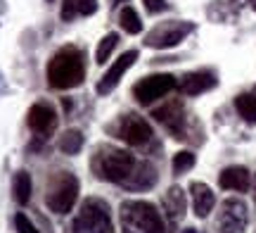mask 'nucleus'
Segmentation results:
<instances>
[{"label":"nucleus","mask_w":256,"mask_h":233,"mask_svg":"<svg viewBox=\"0 0 256 233\" xmlns=\"http://www.w3.org/2000/svg\"><path fill=\"white\" fill-rule=\"evenodd\" d=\"M14 228H17V233H40L36 226L28 221V216L24 214V212L14 214Z\"/></svg>","instance_id":"obj_25"},{"label":"nucleus","mask_w":256,"mask_h":233,"mask_svg":"<svg viewBox=\"0 0 256 233\" xmlns=\"http://www.w3.org/2000/svg\"><path fill=\"white\" fill-rule=\"evenodd\" d=\"M121 224L126 233H168L162 212L147 200H126L121 205Z\"/></svg>","instance_id":"obj_3"},{"label":"nucleus","mask_w":256,"mask_h":233,"mask_svg":"<svg viewBox=\"0 0 256 233\" xmlns=\"http://www.w3.org/2000/svg\"><path fill=\"white\" fill-rule=\"evenodd\" d=\"M176 86H178L176 76L152 74V76L140 79V81L133 86V98H136L140 105H150V103H154L156 98H162V95H166L168 91H174Z\"/></svg>","instance_id":"obj_8"},{"label":"nucleus","mask_w":256,"mask_h":233,"mask_svg":"<svg viewBox=\"0 0 256 233\" xmlns=\"http://www.w3.org/2000/svg\"><path fill=\"white\" fill-rule=\"evenodd\" d=\"M136 60H138V50H128V53H124V55L116 60V62H112L110 69L104 72V76L98 81V93H100V95L112 93V91L119 86L121 76H124L130 67L136 65Z\"/></svg>","instance_id":"obj_11"},{"label":"nucleus","mask_w":256,"mask_h":233,"mask_svg":"<svg viewBox=\"0 0 256 233\" xmlns=\"http://www.w3.org/2000/svg\"><path fill=\"white\" fill-rule=\"evenodd\" d=\"M142 3H145L147 12H152V15H156V12H162V10L166 8L164 0H142Z\"/></svg>","instance_id":"obj_26"},{"label":"nucleus","mask_w":256,"mask_h":233,"mask_svg":"<svg viewBox=\"0 0 256 233\" xmlns=\"http://www.w3.org/2000/svg\"><path fill=\"white\" fill-rule=\"evenodd\" d=\"M216 84H218V81H216V74H214V72H209V69H200V72L185 74L178 86H180V91H183L185 95H200V93L211 91Z\"/></svg>","instance_id":"obj_15"},{"label":"nucleus","mask_w":256,"mask_h":233,"mask_svg":"<svg viewBox=\"0 0 256 233\" xmlns=\"http://www.w3.org/2000/svg\"><path fill=\"white\" fill-rule=\"evenodd\" d=\"M185 233H197V231H194V228H188V231H185Z\"/></svg>","instance_id":"obj_31"},{"label":"nucleus","mask_w":256,"mask_h":233,"mask_svg":"<svg viewBox=\"0 0 256 233\" xmlns=\"http://www.w3.org/2000/svg\"><path fill=\"white\" fill-rule=\"evenodd\" d=\"M78 178L69 171H57L55 176H50L46 190V205L55 214H69L78 200Z\"/></svg>","instance_id":"obj_4"},{"label":"nucleus","mask_w":256,"mask_h":233,"mask_svg":"<svg viewBox=\"0 0 256 233\" xmlns=\"http://www.w3.org/2000/svg\"><path fill=\"white\" fill-rule=\"evenodd\" d=\"M12 197L19 205H28V200H31V176L24 169L17 171L14 178H12Z\"/></svg>","instance_id":"obj_19"},{"label":"nucleus","mask_w":256,"mask_h":233,"mask_svg":"<svg viewBox=\"0 0 256 233\" xmlns=\"http://www.w3.org/2000/svg\"><path fill=\"white\" fill-rule=\"evenodd\" d=\"M26 124H28V129L36 133L38 140H46L48 136L57 129V114H55V110H52L50 105L36 103L31 110H28Z\"/></svg>","instance_id":"obj_10"},{"label":"nucleus","mask_w":256,"mask_h":233,"mask_svg":"<svg viewBox=\"0 0 256 233\" xmlns=\"http://www.w3.org/2000/svg\"><path fill=\"white\" fill-rule=\"evenodd\" d=\"M194 162H197V157H194V152H190V150H180V152H176L174 155V174H185V171H190L192 167H194Z\"/></svg>","instance_id":"obj_24"},{"label":"nucleus","mask_w":256,"mask_h":233,"mask_svg":"<svg viewBox=\"0 0 256 233\" xmlns=\"http://www.w3.org/2000/svg\"><path fill=\"white\" fill-rule=\"evenodd\" d=\"M194 31L192 22H183V19H171V22H162L156 24L150 34L145 36L147 48H156V50H166V48L178 46L180 41H185L188 34Z\"/></svg>","instance_id":"obj_6"},{"label":"nucleus","mask_w":256,"mask_h":233,"mask_svg":"<svg viewBox=\"0 0 256 233\" xmlns=\"http://www.w3.org/2000/svg\"><path fill=\"white\" fill-rule=\"evenodd\" d=\"M162 205H164V214L168 226H178L183 221L188 202H185V190L180 186H171L166 190V195L162 197Z\"/></svg>","instance_id":"obj_13"},{"label":"nucleus","mask_w":256,"mask_h":233,"mask_svg":"<svg viewBox=\"0 0 256 233\" xmlns=\"http://www.w3.org/2000/svg\"><path fill=\"white\" fill-rule=\"evenodd\" d=\"M152 117H154L162 126H166V129L171 131L174 138H185V110L178 100L156 107L154 112H152Z\"/></svg>","instance_id":"obj_12"},{"label":"nucleus","mask_w":256,"mask_h":233,"mask_svg":"<svg viewBox=\"0 0 256 233\" xmlns=\"http://www.w3.org/2000/svg\"><path fill=\"white\" fill-rule=\"evenodd\" d=\"M112 3H114V5H119V3H124V0H112Z\"/></svg>","instance_id":"obj_30"},{"label":"nucleus","mask_w":256,"mask_h":233,"mask_svg":"<svg viewBox=\"0 0 256 233\" xmlns=\"http://www.w3.org/2000/svg\"><path fill=\"white\" fill-rule=\"evenodd\" d=\"M5 91V81H2V76H0V93Z\"/></svg>","instance_id":"obj_28"},{"label":"nucleus","mask_w":256,"mask_h":233,"mask_svg":"<svg viewBox=\"0 0 256 233\" xmlns=\"http://www.w3.org/2000/svg\"><path fill=\"white\" fill-rule=\"evenodd\" d=\"M235 110L244 121H256V95L242 93L235 98Z\"/></svg>","instance_id":"obj_21"},{"label":"nucleus","mask_w":256,"mask_h":233,"mask_svg":"<svg viewBox=\"0 0 256 233\" xmlns=\"http://www.w3.org/2000/svg\"><path fill=\"white\" fill-rule=\"evenodd\" d=\"M249 5H252V8H254V12H256V0H249Z\"/></svg>","instance_id":"obj_29"},{"label":"nucleus","mask_w":256,"mask_h":233,"mask_svg":"<svg viewBox=\"0 0 256 233\" xmlns=\"http://www.w3.org/2000/svg\"><path fill=\"white\" fill-rule=\"evenodd\" d=\"M119 46V34H107V36L100 41V46H98V53H95V62L98 65H104L107 60H110V55L114 53V48Z\"/></svg>","instance_id":"obj_23"},{"label":"nucleus","mask_w":256,"mask_h":233,"mask_svg":"<svg viewBox=\"0 0 256 233\" xmlns=\"http://www.w3.org/2000/svg\"><path fill=\"white\" fill-rule=\"evenodd\" d=\"M92 171L98 174V178L110 181V183H124L130 171L136 167V157L121 148H112V145H102L90 159Z\"/></svg>","instance_id":"obj_2"},{"label":"nucleus","mask_w":256,"mask_h":233,"mask_svg":"<svg viewBox=\"0 0 256 233\" xmlns=\"http://www.w3.org/2000/svg\"><path fill=\"white\" fill-rule=\"evenodd\" d=\"M110 131L128 145H145L147 140L152 138V126L147 124V119H142L136 112L121 114L119 119L110 126Z\"/></svg>","instance_id":"obj_7"},{"label":"nucleus","mask_w":256,"mask_h":233,"mask_svg":"<svg viewBox=\"0 0 256 233\" xmlns=\"http://www.w3.org/2000/svg\"><path fill=\"white\" fill-rule=\"evenodd\" d=\"M98 12V0H62V19L74 22L78 17H90Z\"/></svg>","instance_id":"obj_18"},{"label":"nucleus","mask_w":256,"mask_h":233,"mask_svg":"<svg viewBox=\"0 0 256 233\" xmlns=\"http://www.w3.org/2000/svg\"><path fill=\"white\" fill-rule=\"evenodd\" d=\"M48 3H52V0H48Z\"/></svg>","instance_id":"obj_32"},{"label":"nucleus","mask_w":256,"mask_h":233,"mask_svg":"<svg viewBox=\"0 0 256 233\" xmlns=\"http://www.w3.org/2000/svg\"><path fill=\"white\" fill-rule=\"evenodd\" d=\"M86 79V57L76 46L60 48L48 62V86L55 91L76 88Z\"/></svg>","instance_id":"obj_1"},{"label":"nucleus","mask_w":256,"mask_h":233,"mask_svg":"<svg viewBox=\"0 0 256 233\" xmlns=\"http://www.w3.org/2000/svg\"><path fill=\"white\" fill-rule=\"evenodd\" d=\"M156 178H159V174H156L152 162H136L130 176L121 186L128 188V190H147V188H152L156 183Z\"/></svg>","instance_id":"obj_14"},{"label":"nucleus","mask_w":256,"mask_h":233,"mask_svg":"<svg viewBox=\"0 0 256 233\" xmlns=\"http://www.w3.org/2000/svg\"><path fill=\"white\" fill-rule=\"evenodd\" d=\"M83 133L78 129H69L62 133V138H60V150H62L64 155H78L83 150Z\"/></svg>","instance_id":"obj_20"},{"label":"nucleus","mask_w":256,"mask_h":233,"mask_svg":"<svg viewBox=\"0 0 256 233\" xmlns=\"http://www.w3.org/2000/svg\"><path fill=\"white\" fill-rule=\"evenodd\" d=\"M74 233H114L110 205L100 197L83 200L78 214L74 216Z\"/></svg>","instance_id":"obj_5"},{"label":"nucleus","mask_w":256,"mask_h":233,"mask_svg":"<svg viewBox=\"0 0 256 233\" xmlns=\"http://www.w3.org/2000/svg\"><path fill=\"white\" fill-rule=\"evenodd\" d=\"M249 183H252V174H249L247 167H240V164H235V167H226L218 176V186L223 188V190H238V193H244V190H249Z\"/></svg>","instance_id":"obj_16"},{"label":"nucleus","mask_w":256,"mask_h":233,"mask_svg":"<svg viewBox=\"0 0 256 233\" xmlns=\"http://www.w3.org/2000/svg\"><path fill=\"white\" fill-rule=\"evenodd\" d=\"M249 221V212L247 205L238 200V197H230L220 205V216H218V228L223 233H244Z\"/></svg>","instance_id":"obj_9"},{"label":"nucleus","mask_w":256,"mask_h":233,"mask_svg":"<svg viewBox=\"0 0 256 233\" xmlns=\"http://www.w3.org/2000/svg\"><path fill=\"white\" fill-rule=\"evenodd\" d=\"M252 186H254V202H256V174H254V178H252Z\"/></svg>","instance_id":"obj_27"},{"label":"nucleus","mask_w":256,"mask_h":233,"mask_svg":"<svg viewBox=\"0 0 256 233\" xmlns=\"http://www.w3.org/2000/svg\"><path fill=\"white\" fill-rule=\"evenodd\" d=\"M119 22H121V29L126 31V34H140L142 31V22H140V17H138V12L130 5L128 8H121L119 12Z\"/></svg>","instance_id":"obj_22"},{"label":"nucleus","mask_w":256,"mask_h":233,"mask_svg":"<svg viewBox=\"0 0 256 233\" xmlns=\"http://www.w3.org/2000/svg\"><path fill=\"white\" fill-rule=\"evenodd\" d=\"M190 195H192L194 214L200 216V219L209 216V212L214 209V205H216V195H214V190H211L206 183L194 181V183H190Z\"/></svg>","instance_id":"obj_17"}]
</instances>
